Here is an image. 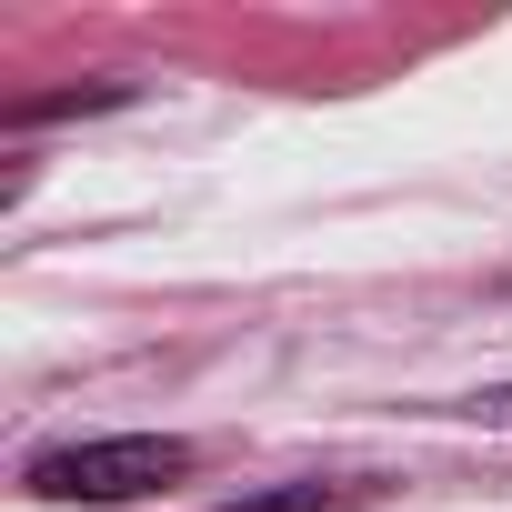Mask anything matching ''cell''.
<instances>
[{
  "mask_svg": "<svg viewBox=\"0 0 512 512\" xmlns=\"http://www.w3.org/2000/svg\"><path fill=\"white\" fill-rule=\"evenodd\" d=\"M191 472V442H171V432H101V442H51V452H31V492L41 502H141V492H161V482H181Z\"/></svg>",
  "mask_w": 512,
  "mask_h": 512,
  "instance_id": "obj_1",
  "label": "cell"
},
{
  "mask_svg": "<svg viewBox=\"0 0 512 512\" xmlns=\"http://www.w3.org/2000/svg\"><path fill=\"white\" fill-rule=\"evenodd\" d=\"M221 512H332L322 482H292V492H262V502H221Z\"/></svg>",
  "mask_w": 512,
  "mask_h": 512,
  "instance_id": "obj_2",
  "label": "cell"
},
{
  "mask_svg": "<svg viewBox=\"0 0 512 512\" xmlns=\"http://www.w3.org/2000/svg\"><path fill=\"white\" fill-rule=\"evenodd\" d=\"M462 412H472V422H492V432H512V382H502V392H472Z\"/></svg>",
  "mask_w": 512,
  "mask_h": 512,
  "instance_id": "obj_3",
  "label": "cell"
}]
</instances>
